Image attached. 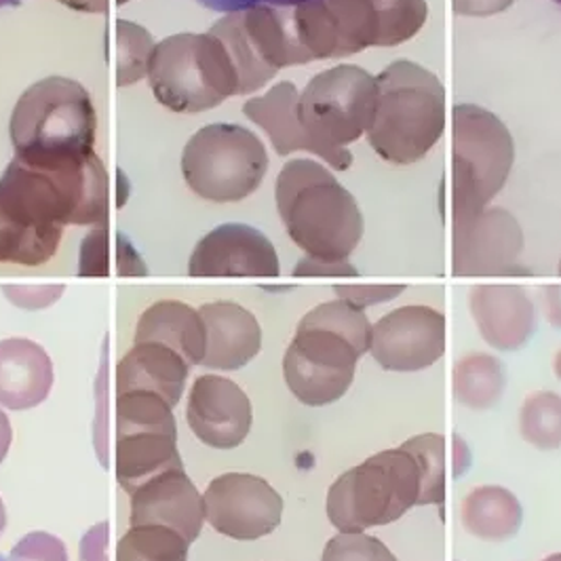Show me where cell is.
<instances>
[{"mask_svg":"<svg viewBox=\"0 0 561 561\" xmlns=\"http://www.w3.org/2000/svg\"><path fill=\"white\" fill-rule=\"evenodd\" d=\"M108 209L111 178L98 154L70 169L30 168L13 157L0 175V214L28 230L108 225Z\"/></svg>","mask_w":561,"mask_h":561,"instance_id":"cell-1","label":"cell"},{"mask_svg":"<svg viewBox=\"0 0 561 561\" xmlns=\"http://www.w3.org/2000/svg\"><path fill=\"white\" fill-rule=\"evenodd\" d=\"M9 134L15 159L30 168H79L95 154L98 114L79 81L47 77L20 95Z\"/></svg>","mask_w":561,"mask_h":561,"instance_id":"cell-2","label":"cell"},{"mask_svg":"<svg viewBox=\"0 0 561 561\" xmlns=\"http://www.w3.org/2000/svg\"><path fill=\"white\" fill-rule=\"evenodd\" d=\"M275 201L289 239L309 257L346 262L364 239L359 203L319 161L296 159L280 169Z\"/></svg>","mask_w":561,"mask_h":561,"instance_id":"cell-3","label":"cell"},{"mask_svg":"<svg viewBox=\"0 0 561 561\" xmlns=\"http://www.w3.org/2000/svg\"><path fill=\"white\" fill-rule=\"evenodd\" d=\"M376 111L365 138L391 165L424 159L446 131V89L421 64L397 59L376 77Z\"/></svg>","mask_w":561,"mask_h":561,"instance_id":"cell-4","label":"cell"},{"mask_svg":"<svg viewBox=\"0 0 561 561\" xmlns=\"http://www.w3.org/2000/svg\"><path fill=\"white\" fill-rule=\"evenodd\" d=\"M421 492L419 458L403 446L382 449L330 485L325 513L337 533H365L401 519Z\"/></svg>","mask_w":561,"mask_h":561,"instance_id":"cell-5","label":"cell"},{"mask_svg":"<svg viewBox=\"0 0 561 561\" xmlns=\"http://www.w3.org/2000/svg\"><path fill=\"white\" fill-rule=\"evenodd\" d=\"M148 84L161 106L180 114L205 113L239 95L237 68L211 32H182L157 43Z\"/></svg>","mask_w":561,"mask_h":561,"instance_id":"cell-6","label":"cell"},{"mask_svg":"<svg viewBox=\"0 0 561 561\" xmlns=\"http://www.w3.org/2000/svg\"><path fill=\"white\" fill-rule=\"evenodd\" d=\"M515 141L505 123L476 104L451 108V225L476 218L505 188Z\"/></svg>","mask_w":561,"mask_h":561,"instance_id":"cell-7","label":"cell"},{"mask_svg":"<svg viewBox=\"0 0 561 561\" xmlns=\"http://www.w3.org/2000/svg\"><path fill=\"white\" fill-rule=\"evenodd\" d=\"M268 171V152L253 131L232 123H214L186 141L182 175L205 201L239 203L253 195Z\"/></svg>","mask_w":561,"mask_h":561,"instance_id":"cell-8","label":"cell"},{"mask_svg":"<svg viewBox=\"0 0 561 561\" xmlns=\"http://www.w3.org/2000/svg\"><path fill=\"white\" fill-rule=\"evenodd\" d=\"M376 77L342 64L319 72L298 95V118L310 136L332 148L364 138L376 111Z\"/></svg>","mask_w":561,"mask_h":561,"instance_id":"cell-9","label":"cell"},{"mask_svg":"<svg viewBox=\"0 0 561 561\" xmlns=\"http://www.w3.org/2000/svg\"><path fill=\"white\" fill-rule=\"evenodd\" d=\"M362 357L351 337L302 317L283 357L285 385L309 408L336 403L348 393Z\"/></svg>","mask_w":561,"mask_h":561,"instance_id":"cell-10","label":"cell"},{"mask_svg":"<svg viewBox=\"0 0 561 561\" xmlns=\"http://www.w3.org/2000/svg\"><path fill=\"white\" fill-rule=\"evenodd\" d=\"M291 24L310 61L391 47L378 0H305L291 7Z\"/></svg>","mask_w":561,"mask_h":561,"instance_id":"cell-11","label":"cell"},{"mask_svg":"<svg viewBox=\"0 0 561 561\" xmlns=\"http://www.w3.org/2000/svg\"><path fill=\"white\" fill-rule=\"evenodd\" d=\"M524 230L505 207H488L476 218L451 225L454 277L528 275L519 264Z\"/></svg>","mask_w":561,"mask_h":561,"instance_id":"cell-12","label":"cell"},{"mask_svg":"<svg viewBox=\"0 0 561 561\" xmlns=\"http://www.w3.org/2000/svg\"><path fill=\"white\" fill-rule=\"evenodd\" d=\"M205 522L234 540H257L279 528L283 499L266 481L252 473H225L205 494Z\"/></svg>","mask_w":561,"mask_h":561,"instance_id":"cell-13","label":"cell"},{"mask_svg":"<svg viewBox=\"0 0 561 561\" xmlns=\"http://www.w3.org/2000/svg\"><path fill=\"white\" fill-rule=\"evenodd\" d=\"M446 317L433 307L391 310L371 325L369 355L387 371H421L446 355Z\"/></svg>","mask_w":561,"mask_h":561,"instance_id":"cell-14","label":"cell"},{"mask_svg":"<svg viewBox=\"0 0 561 561\" xmlns=\"http://www.w3.org/2000/svg\"><path fill=\"white\" fill-rule=\"evenodd\" d=\"M279 255L271 239L250 225L218 226L188 260L191 277H279Z\"/></svg>","mask_w":561,"mask_h":561,"instance_id":"cell-15","label":"cell"},{"mask_svg":"<svg viewBox=\"0 0 561 561\" xmlns=\"http://www.w3.org/2000/svg\"><path fill=\"white\" fill-rule=\"evenodd\" d=\"M186 421L207 448H239L252 431V401L237 382L205 374L198 376L188 394Z\"/></svg>","mask_w":561,"mask_h":561,"instance_id":"cell-16","label":"cell"},{"mask_svg":"<svg viewBox=\"0 0 561 561\" xmlns=\"http://www.w3.org/2000/svg\"><path fill=\"white\" fill-rule=\"evenodd\" d=\"M298 87L283 81L271 87L264 95L252 98L243 104V114L266 131L273 148L279 157H287L298 150H307L310 154L325 161L336 171H346L353 165V154L346 148H332L314 140L298 118Z\"/></svg>","mask_w":561,"mask_h":561,"instance_id":"cell-17","label":"cell"},{"mask_svg":"<svg viewBox=\"0 0 561 561\" xmlns=\"http://www.w3.org/2000/svg\"><path fill=\"white\" fill-rule=\"evenodd\" d=\"M129 526H165L195 542L205 524L203 496L184 469L146 481L129 494Z\"/></svg>","mask_w":561,"mask_h":561,"instance_id":"cell-18","label":"cell"},{"mask_svg":"<svg viewBox=\"0 0 561 561\" xmlns=\"http://www.w3.org/2000/svg\"><path fill=\"white\" fill-rule=\"evenodd\" d=\"M469 310L481 337L503 353L524 348L536 332V307L522 285H473L469 291Z\"/></svg>","mask_w":561,"mask_h":561,"instance_id":"cell-19","label":"cell"},{"mask_svg":"<svg viewBox=\"0 0 561 561\" xmlns=\"http://www.w3.org/2000/svg\"><path fill=\"white\" fill-rule=\"evenodd\" d=\"M198 312L205 323V367L234 371L260 353L262 328L250 310L230 300H218L203 305Z\"/></svg>","mask_w":561,"mask_h":561,"instance_id":"cell-20","label":"cell"},{"mask_svg":"<svg viewBox=\"0 0 561 561\" xmlns=\"http://www.w3.org/2000/svg\"><path fill=\"white\" fill-rule=\"evenodd\" d=\"M54 389V362L28 337L0 340V405L24 412L41 405Z\"/></svg>","mask_w":561,"mask_h":561,"instance_id":"cell-21","label":"cell"},{"mask_svg":"<svg viewBox=\"0 0 561 561\" xmlns=\"http://www.w3.org/2000/svg\"><path fill=\"white\" fill-rule=\"evenodd\" d=\"M188 367L182 355L163 344H134L116 365V394L154 393L175 408L186 387Z\"/></svg>","mask_w":561,"mask_h":561,"instance_id":"cell-22","label":"cell"},{"mask_svg":"<svg viewBox=\"0 0 561 561\" xmlns=\"http://www.w3.org/2000/svg\"><path fill=\"white\" fill-rule=\"evenodd\" d=\"M163 344L188 365L205 359V323L201 312L180 300H161L144 310L136 328V344Z\"/></svg>","mask_w":561,"mask_h":561,"instance_id":"cell-23","label":"cell"},{"mask_svg":"<svg viewBox=\"0 0 561 561\" xmlns=\"http://www.w3.org/2000/svg\"><path fill=\"white\" fill-rule=\"evenodd\" d=\"M241 22L255 56L268 68L279 72L283 68L309 64L310 57L294 32L291 7H252L241 11Z\"/></svg>","mask_w":561,"mask_h":561,"instance_id":"cell-24","label":"cell"},{"mask_svg":"<svg viewBox=\"0 0 561 561\" xmlns=\"http://www.w3.org/2000/svg\"><path fill=\"white\" fill-rule=\"evenodd\" d=\"M173 469H184L178 439L161 433H136L116 439L114 471L125 492L134 494L146 481Z\"/></svg>","mask_w":561,"mask_h":561,"instance_id":"cell-25","label":"cell"},{"mask_svg":"<svg viewBox=\"0 0 561 561\" xmlns=\"http://www.w3.org/2000/svg\"><path fill=\"white\" fill-rule=\"evenodd\" d=\"M460 519L471 536L488 542H505L519 533L524 508L503 485H479L465 496Z\"/></svg>","mask_w":561,"mask_h":561,"instance_id":"cell-26","label":"cell"},{"mask_svg":"<svg viewBox=\"0 0 561 561\" xmlns=\"http://www.w3.org/2000/svg\"><path fill=\"white\" fill-rule=\"evenodd\" d=\"M505 365L490 353H471L451 369L454 399L473 412L494 408L505 393Z\"/></svg>","mask_w":561,"mask_h":561,"instance_id":"cell-27","label":"cell"},{"mask_svg":"<svg viewBox=\"0 0 561 561\" xmlns=\"http://www.w3.org/2000/svg\"><path fill=\"white\" fill-rule=\"evenodd\" d=\"M209 32L216 34L225 43V47L230 54V59L239 75V95L255 93L277 77V70L268 68L260 57L255 56V51L245 36L241 13H228L222 20H218L209 28Z\"/></svg>","mask_w":561,"mask_h":561,"instance_id":"cell-28","label":"cell"},{"mask_svg":"<svg viewBox=\"0 0 561 561\" xmlns=\"http://www.w3.org/2000/svg\"><path fill=\"white\" fill-rule=\"evenodd\" d=\"M173 408L154 393L116 394V439L136 433H161L178 439Z\"/></svg>","mask_w":561,"mask_h":561,"instance_id":"cell-29","label":"cell"},{"mask_svg":"<svg viewBox=\"0 0 561 561\" xmlns=\"http://www.w3.org/2000/svg\"><path fill=\"white\" fill-rule=\"evenodd\" d=\"M191 542L165 526H129L118 540L116 561H188Z\"/></svg>","mask_w":561,"mask_h":561,"instance_id":"cell-30","label":"cell"},{"mask_svg":"<svg viewBox=\"0 0 561 561\" xmlns=\"http://www.w3.org/2000/svg\"><path fill=\"white\" fill-rule=\"evenodd\" d=\"M519 433L533 448H561V394L536 391L528 394L519 410Z\"/></svg>","mask_w":561,"mask_h":561,"instance_id":"cell-31","label":"cell"},{"mask_svg":"<svg viewBox=\"0 0 561 561\" xmlns=\"http://www.w3.org/2000/svg\"><path fill=\"white\" fill-rule=\"evenodd\" d=\"M116 87H131L148 77V64L154 51L150 32L134 22L116 20Z\"/></svg>","mask_w":561,"mask_h":561,"instance_id":"cell-32","label":"cell"},{"mask_svg":"<svg viewBox=\"0 0 561 561\" xmlns=\"http://www.w3.org/2000/svg\"><path fill=\"white\" fill-rule=\"evenodd\" d=\"M410 449L422 469L419 506L444 505L446 501V437L439 433L414 435L401 444Z\"/></svg>","mask_w":561,"mask_h":561,"instance_id":"cell-33","label":"cell"},{"mask_svg":"<svg viewBox=\"0 0 561 561\" xmlns=\"http://www.w3.org/2000/svg\"><path fill=\"white\" fill-rule=\"evenodd\" d=\"M321 561H397L393 551L376 536L337 533L328 540Z\"/></svg>","mask_w":561,"mask_h":561,"instance_id":"cell-34","label":"cell"},{"mask_svg":"<svg viewBox=\"0 0 561 561\" xmlns=\"http://www.w3.org/2000/svg\"><path fill=\"white\" fill-rule=\"evenodd\" d=\"M113 237L108 225L93 226L84 237L79 260L81 277H111L113 273Z\"/></svg>","mask_w":561,"mask_h":561,"instance_id":"cell-35","label":"cell"},{"mask_svg":"<svg viewBox=\"0 0 561 561\" xmlns=\"http://www.w3.org/2000/svg\"><path fill=\"white\" fill-rule=\"evenodd\" d=\"M64 291H66V285H61V283H45V285L9 283V285H2L4 298L13 307L24 310L49 309L61 298Z\"/></svg>","mask_w":561,"mask_h":561,"instance_id":"cell-36","label":"cell"},{"mask_svg":"<svg viewBox=\"0 0 561 561\" xmlns=\"http://www.w3.org/2000/svg\"><path fill=\"white\" fill-rule=\"evenodd\" d=\"M340 300H346L359 309H369L376 305H385L391 302L394 298H399L405 291V285L401 283H378V285H369V283H359V285H334Z\"/></svg>","mask_w":561,"mask_h":561,"instance_id":"cell-37","label":"cell"},{"mask_svg":"<svg viewBox=\"0 0 561 561\" xmlns=\"http://www.w3.org/2000/svg\"><path fill=\"white\" fill-rule=\"evenodd\" d=\"M13 560L68 561L64 542L45 533H32L11 551Z\"/></svg>","mask_w":561,"mask_h":561,"instance_id":"cell-38","label":"cell"},{"mask_svg":"<svg viewBox=\"0 0 561 561\" xmlns=\"http://www.w3.org/2000/svg\"><path fill=\"white\" fill-rule=\"evenodd\" d=\"M359 271L346 260V262H325L317 257H302L296 268L294 277H357Z\"/></svg>","mask_w":561,"mask_h":561,"instance_id":"cell-39","label":"cell"},{"mask_svg":"<svg viewBox=\"0 0 561 561\" xmlns=\"http://www.w3.org/2000/svg\"><path fill=\"white\" fill-rule=\"evenodd\" d=\"M108 524L102 522L84 534L79 547V561H108Z\"/></svg>","mask_w":561,"mask_h":561,"instance_id":"cell-40","label":"cell"},{"mask_svg":"<svg viewBox=\"0 0 561 561\" xmlns=\"http://www.w3.org/2000/svg\"><path fill=\"white\" fill-rule=\"evenodd\" d=\"M116 273L121 277H144L146 275V264L129 239L121 232H116Z\"/></svg>","mask_w":561,"mask_h":561,"instance_id":"cell-41","label":"cell"},{"mask_svg":"<svg viewBox=\"0 0 561 561\" xmlns=\"http://www.w3.org/2000/svg\"><path fill=\"white\" fill-rule=\"evenodd\" d=\"M515 0H451V9L462 18H492L513 7Z\"/></svg>","mask_w":561,"mask_h":561,"instance_id":"cell-42","label":"cell"},{"mask_svg":"<svg viewBox=\"0 0 561 561\" xmlns=\"http://www.w3.org/2000/svg\"><path fill=\"white\" fill-rule=\"evenodd\" d=\"M198 4H203L205 9H211L216 13H241L248 11L252 7L260 4H271V7H296L305 0H195Z\"/></svg>","mask_w":561,"mask_h":561,"instance_id":"cell-43","label":"cell"},{"mask_svg":"<svg viewBox=\"0 0 561 561\" xmlns=\"http://www.w3.org/2000/svg\"><path fill=\"white\" fill-rule=\"evenodd\" d=\"M542 310L549 325L561 330V285L542 287Z\"/></svg>","mask_w":561,"mask_h":561,"instance_id":"cell-44","label":"cell"},{"mask_svg":"<svg viewBox=\"0 0 561 561\" xmlns=\"http://www.w3.org/2000/svg\"><path fill=\"white\" fill-rule=\"evenodd\" d=\"M469 467H471V449L460 435H454V469H451L454 478H462Z\"/></svg>","mask_w":561,"mask_h":561,"instance_id":"cell-45","label":"cell"},{"mask_svg":"<svg viewBox=\"0 0 561 561\" xmlns=\"http://www.w3.org/2000/svg\"><path fill=\"white\" fill-rule=\"evenodd\" d=\"M59 4L79 13H106L111 0H57Z\"/></svg>","mask_w":561,"mask_h":561,"instance_id":"cell-46","label":"cell"},{"mask_svg":"<svg viewBox=\"0 0 561 561\" xmlns=\"http://www.w3.org/2000/svg\"><path fill=\"white\" fill-rule=\"evenodd\" d=\"M11 442H13V426H11L9 416L0 410V465L7 458V454H9Z\"/></svg>","mask_w":561,"mask_h":561,"instance_id":"cell-47","label":"cell"},{"mask_svg":"<svg viewBox=\"0 0 561 561\" xmlns=\"http://www.w3.org/2000/svg\"><path fill=\"white\" fill-rule=\"evenodd\" d=\"M553 371L558 376V380L561 382V348L556 353V359H553Z\"/></svg>","mask_w":561,"mask_h":561,"instance_id":"cell-48","label":"cell"},{"mask_svg":"<svg viewBox=\"0 0 561 561\" xmlns=\"http://www.w3.org/2000/svg\"><path fill=\"white\" fill-rule=\"evenodd\" d=\"M4 526H7V508H4V503L0 499V534L4 530Z\"/></svg>","mask_w":561,"mask_h":561,"instance_id":"cell-49","label":"cell"},{"mask_svg":"<svg viewBox=\"0 0 561 561\" xmlns=\"http://www.w3.org/2000/svg\"><path fill=\"white\" fill-rule=\"evenodd\" d=\"M22 0H0V9L2 7H15V4H20Z\"/></svg>","mask_w":561,"mask_h":561,"instance_id":"cell-50","label":"cell"},{"mask_svg":"<svg viewBox=\"0 0 561 561\" xmlns=\"http://www.w3.org/2000/svg\"><path fill=\"white\" fill-rule=\"evenodd\" d=\"M542 561H561V553H551L549 558H545Z\"/></svg>","mask_w":561,"mask_h":561,"instance_id":"cell-51","label":"cell"},{"mask_svg":"<svg viewBox=\"0 0 561 561\" xmlns=\"http://www.w3.org/2000/svg\"><path fill=\"white\" fill-rule=\"evenodd\" d=\"M127 2H131V0H116V4H127Z\"/></svg>","mask_w":561,"mask_h":561,"instance_id":"cell-52","label":"cell"},{"mask_svg":"<svg viewBox=\"0 0 561 561\" xmlns=\"http://www.w3.org/2000/svg\"><path fill=\"white\" fill-rule=\"evenodd\" d=\"M558 271H560V275H561V257H560V266H558Z\"/></svg>","mask_w":561,"mask_h":561,"instance_id":"cell-53","label":"cell"},{"mask_svg":"<svg viewBox=\"0 0 561 561\" xmlns=\"http://www.w3.org/2000/svg\"><path fill=\"white\" fill-rule=\"evenodd\" d=\"M556 2H558V4H561V0H556Z\"/></svg>","mask_w":561,"mask_h":561,"instance_id":"cell-54","label":"cell"}]
</instances>
